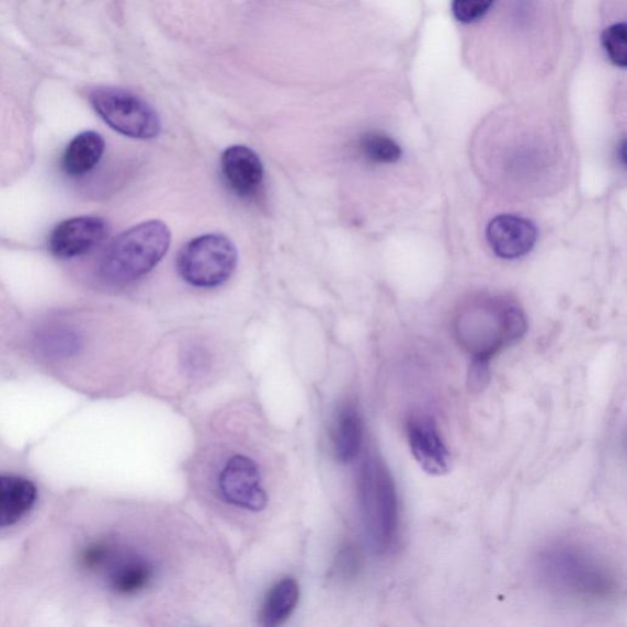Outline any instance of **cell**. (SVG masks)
<instances>
[{"label": "cell", "mask_w": 627, "mask_h": 627, "mask_svg": "<svg viewBox=\"0 0 627 627\" xmlns=\"http://www.w3.org/2000/svg\"><path fill=\"white\" fill-rule=\"evenodd\" d=\"M362 520L371 547L384 554L389 551L399 536V495L390 469L381 457L367 454L357 477Z\"/></svg>", "instance_id": "obj_3"}, {"label": "cell", "mask_w": 627, "mask_h": 627, "mask_svg": "<svg viewBox=\"0 0 627 627\" xmlns=\"http://www.w3.org/2000/svg\"><path fill=\"white\" fill-rule=\"evenodd\" d=\"M627 31L625 24H615L604 31L602 44L616 67L627 66Z\"/></svg>", "instance_id": "obj_18"}, {"label": "cell", "mask_w": 627, "mask_h": 627, "mask_svg": "<svg viewBox=\"0 0 627 627\" xmlns=\"http://www.w3.org/2000/svg\"><path fill=\"white\" fill-rule=\"evenodd\" d=\"M494 0H453V13L459 23L470 24L482 19Z\"/></svg>", "instance_id": "obj_19"}, {"label": "cell", "mask_w": 627, "mask_h": 627, "mask_svg": "<svg viewBox=\"0 0 627 627\" xmlns=\"http://www.w3.org/2000/svg\"><path fill=\"white\" fill-rule=\"evenodd\" d=\"M109 236L106 219L96 216H80L66 219L52 231L50 253L59 259L86 255L99 247Z\"/></svg>", "instance_id": "obj_9"}, {"label": "cell", "mask_w": 627, "mask_h": 627, "mask_svg": "<svg viewBox=\"0 0 627 627\" xmlns=\"http://www.w3.org/2000/svg\"><path fill=\"white\" fill-rule=\"evenodd\" d=\"M91 106L104 123L125 137L153 139L161 123L156 111L135 93L118 88H96L90 92Z\"/></svg>", "instance_id": "obj_6"}, {"label": "cell", "mask_w": 627, "mask_h": 627, "mask_svg": "<svg viewBox=\"0 0 627 627\" xmlns=\"http://www.w3.org/2000/svg\"><path fill=\"white\" fill-rule=\"evenodd\" d=\"M535 571L543 588L562 600L598 605L619 594V579L597 552L579 543L559 540L542 548Z\"/></svg>", "instance_id": "obj_1"}, {"label": "cell", "mask_w": 627, "mask_h": 627, "mask_svg": "<svg viewBox=\"0 0 627 627\" xmlns=\"http://www.w3.org/2000/svg\"><path fill=\"white\" fill-rule=\"evenodd\" d=\"M537 228L528 219L501 215L487 228L488 243L497 256L514 260L527 255L537 242Z\"/></svg>", "instance_id": "obj_10"}, {"label": "cell", "mask_w": 627, "mask_h": 627, "mask_svg": "<svg viewBox=\"0 0 627 627\" xmlns=\"http://www.w3.org/2000/svg\"><path fill=\"white\" fill-rule=\"evenodd\" d=\"M221 172L228 186L242 197L256 194L264 181L263 162L247 146H231L224 152Z\"/></svg>", "instance_id": "obj_12"}, {"label": "cell", "mask_w": 627, "mask_h": 627, "mask_svg": "<svg viewBox=\"0 0 627 627\" xmlns=\"http://www.w3.org/2000/svg\"><path fill=\"white\" fill-rule=\"evenodd\" d=\"M217 491L224 503L238 510L259 512L267 506V493L259 466L243 454L226 459L217 476Z\"/></svg>", "instance_id": "obj_7"}, {"label": "cell", "mask_w": 627, "mask_h": 627, "mask_svg": "<svg viewBox=\"0 0 627 627\" xmlns=\"http://www.w3.org/2000/svg\"><path fill=\"white\" fill-rule=\"evenodd\" d=\"M106 142L96 132H83L72 139L62 156V170L68 175L81 176L96 169Z\"/></svg>", "instance_id": "obj_15"}, {"label": "cell", "mask_w": 627, "mask_h": 627, "mask_svg": "<svg viewBox=\"0 0 627 627\" xmlns=\"http://www.w3.org/2000/svg\"><path fill=\"white\" fill-rule=\"evenodd\" d=\"M38 488L27 477L0 474V532L23 524L38 503Z\"/></svg>", "instance_id": "obj_11"}, {"label": "cell", "mask_w": 627, "mask_h": 627, "mask_svg": "<svg viewBox=\"0 0 627 627\" xmlns=\"http://www.w3.org/2000/svg\"><path fill=\"white\" fill-rule=\"evenodd\" d=\"M35 344L42 357L61 362L76 358L80 354L83 349V338L76 328L59 322L42 329Z\"/></svg>", "instance_id": "obj_14"}, {"label": "cell", "mask_w": 627, "mask_h": 627, "mask_svg": "<svg viewBox=\"0 0 627 627\" xmlns=\"http://www.w3.org/2000/svg\"><path fill=\"white\" fill-rule=\"evenodd\" d=\"M299 601V588L295 579L278 581L266 595L261 609V624L275 627L284 624L297 607Z\"/></svg>", "instance_id": "obj_16"}, {"label": "cell", "mask_w": 627, "mask_h": 627, "mask_svg": "<svg viewBox=\"0 0 627 627\" xmlns=\"http://www.w3.org/2000/svg\"><path fill=\"white\" fill-rule=\"evenodd\" d=\"M489 360L474 358L468 371V389L472 392H482L490 380Z\"/></svg>", "instance_id": "obj_20"}, {"label": "cell", "mask_w": 627, "mask_h": 627, "mask_svg": "<svg viewBox=\"0 0 627 627\" xmlns=\"http://www.w3.org/2000/svg\"><path fill=\"white\" fill-rule=\"evenodd\" d=\"M78 567L96 579L113 597L133 600L153 588L160 578V562L148 549L118 532L87 539L77 554Z\"/></svg>", "instance_id": "obj_2"}, {"label": "cell", "mask_w": 627, "mask_h": 627, "mask_svg": "<svg viewBox=\"0 0 627 627\" xmlns=\"http://www.w3.org/2000/svg\"><path fill=\"white\" fill-rule=\"evenodd\" d=\"M363 421L353 402L344 403L333 430V451L340 463L349 464L357 457L363 445Z\"/></svg>", "instance_id": "obj_13"}, {"label": "cell", "mask_w": 627, "mask_h": 627, "mask_svg": "<svg viewBox=\"0 0 627 627\" xmlns=\"http://www.w3.org/2000/svg\"><path fill=\"white\" fill-rule=\"evenodd\" d=\"M360 145L365 159L374 163H395L402 156L400 146L381 133L365 134Z\"/></svg>", "instance_id": "obj_17"}, {"label": "cell", "mask_w": 627, "mask_h": 627, "mask_svg": "<svg viewBox=\"0 0 627 627\" xmlns=\"http://www.w3.org/2000/svg\"><path fill=\"white\" fill-rule=\"evenodd\" d=\"M362 557L357 548L349 546L343 548L339 557V571L344 579H351L361 569Z\"/></svg>", "instance_id": "obj_21"}, {"label": "cell", "mask_w": 627, "mask_h": 627, "mask_svg": "<svg viewBox=\"0 0 627 627\" xmlns=\"http://www.w3.org/2000/svg\"><path fill=\"white\" fill-rule=\"evenodd\" d=\"M171 232L161 221H148L123 232L110 246L100 267L104 281L130 284L149 274L169 252Z\"/></svg>", "instance_id": "obj_4"}, {"label": "cell", "mask_w": 627, "mask_h": 627, "mask_svg": "<svg viewBox=\"0 0 627 627\" xmlns=\"http://www.w3.org/2000/svg\"><path fill=\"white\" fill-rule=\"evenodd\" d=\"M237 248L225 236L205 235L191 240L176 258V270L187 284L198 288L221 286L232 276Z\"/></svg>", "instance_id": "obj_5"}, {"label": "cell", "mask_w": 627, "mask_h": 627, "mask_svg": "<svg viewBox=\"0 0 627 627\" xmlns=\"http://www.w3.org/2000/svg\"><path fill=\"white\" fill-rule=\"evenodd\" d=\"M406 431L412 456L424 472L434 477L448 474L452 456L433 418L413 415Z\"/></svg>", "instance_id": "obj_8"}]
</instances>
